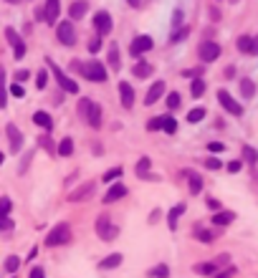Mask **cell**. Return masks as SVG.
Here are the masks:
<instances>
[{"mask_svg": "<svg viewBox=\"0 0 258 278\" xmlns=\"http://www.w3.org/2000/svg\"><path fill=\"white\" fill-rule=\"evenodd\" d=\"M76 66L81 69V76H84L86 81H91V83H104L106 79H109V74H106V66H104L99 58L81 61V63H76Z\"/></svg>", "mask_w": 258, "mask_h": 278, "instance_id": "6da1fadb", "label": "cell"}, {"mask_svg": "<svg viewBox=\"0 0 258 278\" xmlns=\"http://www.w3.org/2000/svg\"><path fill=\"white\" fill-rule=\"evenodd\" d=\"M69 240H71V225H69V223H58V225L46 235V245H48V248L66 245Z\"/></svg>", "mask_w": 258, "mask_h": 278, "instance_id": "7a4b0ae2", "label": "cell"}, {"mask_svg": "<svg viewBox=\"0 0 258 278\" xmlns=\"http://www.w3.org/2000/svg\"><path fill=\"white\" fill-rule=\"evenodd\" d=\"M94 228H96V235H99L101 240H106V243H109V240H114L117 235H119V225H114L109 215H99Z\"/></svg>", "mask_w": 258, "mask_h": 278, "instance_id": "3957f363", "label": "cell"}, {"mask_svg": "<svg viewBox=\"0 0 258 278\" xmlns=\"http://www.w3.org/2000/svg\"><path fill=\"white\" fill-rule=\"evenodd\" d=\"M56 38H58V43L61 46H76V31L71 26V20H61V23L56 26Z\"/></svg>", "mask_w": 258, "mask_h": 278, "instance_id": "277c9868", "label": "cell"}, {"mask_svg": "<svg viewBox=\"0 0 258 278\" xmlns=\"http://www.w3.org/2000/svg\"><path fill=\"white\" fill-rule=\"evenodd\" d=\"M48 66H51V71H53V76H56V81H58V86H61L63 91H66V94H79V83H76V81H71L66 74H63V71L56 66L53 61H48Z\"/></svg>", "mask_w": 258, "mask_h": 278, "instance_id": "5b68a950", "label": "cell"}, {"mask_svg": "<svg viewBox=\"0 0 258 278\" xmlns=\"http://www.w3.org/2000/svg\"><path fill=\"white\" fill-rule=\"evenodd\" d=\"M198 53H200L203 63H213V61H218V56H220V46L215 43V40H203Z\"/></svg>", "mask_w": 258, "mask_h": 278, "instance_id": "8992f818", "label": "cell"}, {"mask_svg": "<svg viewBox=\"0 0 258 278\" xmlns=\"http://www.w3.org/2000/svg\"><path fill=\"white\" fill-rule=\"evenodd\" d=\"M218 101H220V106H223V109H225L228 114H233V117H241V114H243V106H241L238 101H235L225 89H220V91H218Z\"/></svg>", "mask_w": 258, "mask_h": 278, "instance_id": "52a82bcc", "label": "cell"}, {"mask_svg": "<svg viewBox=\"0 0 258 278\" xmlns=\"http://www.w3.org/2000/svg\"><path fill=\"white\" fill-rule=\"evenodd\" d=\"M152 46H155V40L149 38V36H137V38L132 40V46H129V53H132L134 58H139L142 53L152 51Z\"/></svg>", "mask_w": 258, "mask_h": 278, "instance_id": "ba28073f", "label": "cell"}, {"mask_svg": "<svg viewBox=\"0 0 258 278\" xmlns=\"http://www.w3.org/2000/svg\"><path fill=\"white\" fill-rule=\"evenodd\" d=\"M58 15H61V0H46V5H43V18H46V23L56 26Z\"/></svg>", "mask_w": 258, "mask_h": 278, "instance_id": "9c48e42d", "label": "cell"}, {"mask_svg": "<svg viewBox=\"0 0 258 278\" xmlns=\"http://www.w3.org/2000/svg\"><path fill=\"white\" fill-rule=\"evenodd\" d=\"M112 15L106 13V10H99L96 15H94V28H96V33L99 36H106V33H112Z\"/></svg>", "mask_w": 258, "mask_h": 278, "instance_id": "30bf717a", "label": "cell"}, {"mask_svg": "<svg viewBox=\"0 0 258 278\" xmlns=\"http://www.w3.org/2000/svg\"><path fill=\"white\" fill-rule=\"evenodd\" d=\"M119 101L124 109H132L134 106V89L129 81H119Z\"/></svg>", "mask_w": 258, "mask_h": 278, "instance_id": "8fae6325", "label": "cell"}, {"mask_svg": "<svg viewBox=\"0 0 258 278\" xmlns=\"http://www.w3.org/2000/svg\"><path fill=\"white\" fill-rule=\"evenodd\" d=\"M86 124L89 126H94V129H99L101 126V119H104V109H101V104H94L91 101V106H89V112H86Z\"/></svg>", "mask_w": 258, "mask_h": 278, "instance_id": "7c38bea8", "label": "cell"}, {"mask_svg": "<svg viewBox=\"0 0 258 278\" xmlns=\"http://www.w3.org/2000/svg\"><path fill=\"white\" fill-rule=\"evenodd\" d=\"M94 190H96V182H84L81 187H76V190L71 192V195H69V200H71V202H79V200H89Z\"/></svg>", "mask_w": 258, "mask_h": 278, "instance_id": "4fadbf2b", "label": "cell"}, {"mask_svg": "<svg viewBox=\"0 0 258 278\" xmlns=\"http://www.w3.org/2000/svg\"><path fill=\"white\" fill-rule=\"evenodd\" d=\"M127 192H129V190H127V185H122V182H117V185H112L109 190H106V195H104L101 200H104L106 205H112V202H117V200H122V198L127 195Z\"/></svg>", "mask_w": 258, "mask_h": 278, "instance_id": "5bb4252c", "label": "cell"}, {"mask_svg": "<svg viewBox=\"0 0 258 278\" xmlns=\"http://www.w3.org/2000/svg\"><path fill=\"white\" fill-rule=\"evenodd\" d=\"M167 91V86H165V81H155L152 86H149V91H147V96H144V104L147 106H152L155 101H160L162 99V94Z\"/></svg>", "mask_w": 258, "mask_h": 278, "instance_id": "9a60e30c", "label": "cell"}, {"mask_svg": "<svg viewBox=\"0 0 258 278\" xmlns=\"http://www.w3.org/2000/svg\"><path fill=\"white\" fill-rule=\"evenodd\" d=\"M5 132H8V139H10V152H20V147H23V134H20V129L15 124H8Z\"/></svg>", "mask_w": 258, "mask_h": 278, "instance_id": "2e32d148", "label": "cell"}, {"mask_svg": "<svg viewBox=\"0 0 258 278\" xmlns=\"http://www.w3.org/2000/svg\"><path fill=\"white\" fill-rule=\"evenodd\" d=\"M185 177L190 182V195H200L203 192V177L198 172H192V169H185Z\"/></svg>", "mask_w": 258, "mask_h": 278, "instance_id": "e0dca14e", "label": "cell"}, {"mask_svg": "<svg viewBox=\"0 0 258 278\" xmlns=\"http://www.w3.org/2000/svg\"><path fill=\"white\" fill-rule=\"evenodd\" d=\"M122 261H124L122 253H112V255H106V258L99 261V271H112V268L122 266Z\"/></svg>", "mask_w": 258, "mask_h": 278, "instance_id": "ac0fdd59", "label": "cell"}, {"mask_svg": "<svg viewBox=\"0 0 258 278\" xmlns=\"http://www.w3.org/2000/svg\"><path fill=\"white\" fill-rule=\"evenodd\" d=\"M86 10H89V3H86V0H74V3L69 5L71 20H81V18L86 15Z\"/></svg>", "mask_w": 258, "mask_h": 278, "instance_id": "d6986e66", "label": "cell"}, {"mask_svg": "<svg viewBox=\"0 0 258 278\" xmlns=\"http://www.w3.org/2000/svg\"><path fill=\"white\" fill-rule=\"evenodd\" d=\"M33 124L41 126L43 132H51V129H53V119H51V114H46V112H36V114H33Z\"/></svg>", "mask_w": 258, "mask_h": 278, "instance_id": "ffe728a7", "label": "cell"}, {"mask_svg": "<svg viewBox=\"0 0 258 278\" xmlns=\"http://www.w3.org/2000/svg\"><path fill=\"white\" fill-rule=\"evenodd\" d=\"M235 220V212H230V210H218L213 215V223L218 225V228H225V225H230Z\"/></svg>", "mask_w": 258, "mask_h": 278, "instance_id": "44dd1931", "label": "cell"}, {"mask_svg": "<svg viewBox=\"0 0 258 278\" xmlns=\"http://www.w3.org/2000/svg\"><path fill=\"white\" fill-rule=\"evenodd\" d=\"M185 212V205L180 202V205H175L170 212H167V225H170V230H177V220H180V215Z\"/></svg>", "mask_w": 258, "mask_h": 278, "instance_id": "7402d4cb", "label": "cell"}, {"mask_svg": "<svg viewBox=\"0 0 258 278\" xmlns=\"http://www.w3.org/2000/svg\"><path fill=\"white\" fill-rule=\"evenodd\" d=\"M149 164H152V162H149V157H142V159L137 162V167H134V169H137V175H139V177H144V180H155V175L149 172Z\"/></svg>", "mask_w": 258, "mask_h": 278, "instance_id": "603a6c76", "label": "cell"}, {"mask_svg": "<svg viewBox=\"0 0 258 278\" xmlns=\"http://www.w3.org/2000/svg\"><path fill=\"white\" fill-rule=\"evenodd\" d=\"M56 152H58L61 157H71V155H74V139H71V137H63L61 144L56 147Z\"/></svg>", "mask_w": 258, "mask_h": 278, "instance_id": "cb8c5ba5", "label": "cell"}, {"mask_svg": "<svg viewBox=\"0 0 258 278\" xmlns=\"http://www.w3.org/2000/svg\"><path fill=\"white\" fill-rule=\"evenodd\" d=\"M152 71H155V69H152V63H147V61H139L137 66H134V71H132V74H134L137 79H147V76H152Z\"/></svg>", "mask_w": 258, "mask_h": 278, "instance_id": "d4e9b609", "label": "cell"}, {"mask_svg": "<svg viewBox=\"0 0 258 278\" xmlns=\"http://www.w3.org/2000/svg\"><path fill=\"white\" fill-rule=\"evenodd\" d=\"M109 69H112V71H119V69H122V61H119V46H117V43H112V46H109Z\"/></svg>", "mask_w": 258, "mask_h": 278, "instance_id": "484cf974", "label": "cell"}, {"mask_svg": "<svg viewBox=\"0 0 258 278\" xmlns=\"http://www.w3.org/2000/svg\"><path fill=\"white\" fill-rule=\"evenodd\" d=\"M235 46H238L241 53H248L251 56V51H253V36H241L238 40H235Z\"/></svg>", "mask_w": 258, "mask_h": 278, "instance_id": "4316f807", "label": "cell"}, {"mask_svg": "<svg viewBox=\"0 0 258 278\" xmlns=\"http://www.w3.org/2000/svg\"><path fill=\"white\" fill-rule=\"evenodd\" d=\"M192 271H195L198 276H215V273H218V266H215V263H195V268H192Z\"/></svg>", "mask_w": 258, "mask_h": 278, "instance_id": "83f0119b", "label": "cell"}, {"mask_svg": "<svg viewBox=\"0 0 258 278\" xmlns=\"http://www.w3.org/2000/svg\"><path fill=\"white\" fill-rule=\"evenodd\" d=\"M8 106V86H5V71L0 69V109Z\"/></svg>", "mask_w": 258, "mask_h": 278, "instance_id": "f1b7e54d", "label": "cell"}, {"mask_svg": "<svg viewBox=\"0 0 258 278\" xmlns=\"http://www.w3.org/2000/svg\"><path fill=\"white\" fill-rule=\"evenodd\" d=\"M147 276H149V278H170V266L160 263V266H155V268H149Z\"/></svg>", "mask_w": 258, "mask_h": 278, "instance_id": "f546056e", "label": "cell"}, {"mask_svg": "<svg viewBox=\"0 0 258 278\" xmlns=\"http://www.w3.org/2000/svg\"><path fill=\"white\" fill-rule=\"evenodd\" d=\"M190 94L195 96V99H200V96L205 94V81H203V79H192V83H190Z\"/></svg>", "mask_w": 258, "mask_h": 278, "instance_id": "4dcf8cb0", "label": "cell"}, {"mask_svg": "<svg viewBox=\"0 0 258 278\" xmlns=\"http://www.w3.org/2000/svg\"><path fill=\"white\" fill-rule=\"evenodd\" d=\"M162 132H165V134H175V132H177V121L172 119L170 114L162 117Z\"/></svg>", "mask_w": 258, "mask_h": 278, "instance_id": "1f68e13d", "label": "cell"}, {"mask_svg": "<svg viewBox=\"0 0 258 278\" xmlns=\"http://www.w3.org/2000/svg\"><path fill=\"white\" fill-rule=\"evenodd\" d=\"M241 94H243L246 99H253V94H256V83H253L251 79H241Z\"/></svg>", "mask_w": 258, "mask_h": 278, "instance_id": "d6a6232c", "label": "cell"}, {"mask_svg": "<svg viewBox=\"0 0 258 278\" xmlns=\"http://www.w3.org/2000/svg\"><path fill=\"white\" fill-rule=\"evenodd\" d=\"M165 104H167V109H170V112H175L177 106L182 104V99H180V94H177V91H170V94H167V99H165Z\"/></svg>", "mask_w": 258, "mask_h": 278, "instance_id": "836d02e7", "label": "cell"}, {"mask_svg": "<svg viewBox=\"0 0 258 278\" xmlns=\"http://www.w3.org/2000/svg\"><path fill=\"white\" fill-rule=\"evenodd\" d=\"M38 147H43V149H46V152H56V147H53V139H51V134H41L38 137Z\"/></svg>", "mask_w": 258, "mask_h": 278, "instance_id": "e575fe53", "label": "cell"}, {"mask_svg": "<svg viewBox=\"0 0 258 278\" xmlns=\"http://www.w3.org/2000/svg\"><path fill=\"white\" fill-rule=\"evenodd\" d=\"M243 159L248 162V164H258V152H256V149L253 147H243Z\"/></svg>", "mask_w": 258, "mask_h": 278, "instance_id": "d590c367", "label": "cell"}, {"mask_svg": "<svg viewBox=\"0 0 258 278\" xmlns=\"http://www.w3.org/2000/svg\"><path fill=\"white\" fill-rule=\"evenodd\" d=\"M18 268H20V255H8V258H5V271L15 273Z\"/></svg>", "mask_w": 258, "mask_h": 278, "instance_id": "8d00e7d4", "label": "cell"}, {"mask_svg": "<svg viewBox=\"0 0 258 278\" xmlns=\"http://www.w3.org/2000/svg\"><path fill=\"white\" fill-rule=\"evenodd\" d=\"M124 172H122V167H112L106 175H101V182H114V180H119Z\"/></svg>", "mask_w": 258, "mask_h": 278, "instance_id": "74e56055", "label": "cell"}, {"mask_svg": "<svg viewBox=\"0 0 258 278\" xmlns=\"http://www.w3.org/2000/svg\"><path fill=\"white\" fill-rule=\"evenodd\" d=\"M215 235H218L215 230H198V233H195V238H198L200 243H213V240H215Z\"/></svg>", "mask_w": 258, "mask_h": 278, "instance_id": "f35d334b", "label": "cell"}, {"mask_svg": "<svg viewBox=\"0 0 258 278\" xmlns=\"http://www.w3.org/2000/svg\"><path fill=\"white\" fill-rule=\"evenodd\" d=\"M205 114H208V112L198 106V109H192V112L187 114V121H190V124H198V121H203V119H205Z\"/></svg>", "mask_w": 258, "mask_h": 278, "instance_id": "ab89813d", "label": "cell"}, {"mask_svg": "<svg viewBox=\"0 0 258 278\" xmlns=\"http://www.w3.org/2000/svg\"><path fill=\"white\" fill-rule=\"evenodd\" d=\"M13 228H15V223L10 215H0V233H13Z\"/></svg>", "mask_w": 258, "mask_h": 278, "instance_id": "60d3db41", "label": "cell"}, {"mask_svg": "<svg viewBox=\"0 0 258 278\" xmlns=\"http://www.w3.org/2000/svg\"><path fill=\"white\" fill-rule=\"evenodd\" d=\"M5 38H8V43L15 48L18 43H23V40H20V36H18V31L15 28H5Z\"/></svg>", "mask_w": 258, "mask_h": 278, "instance_id": "b9f144b4", "label": "cell"}, {"mask_svg": "<svg viewBox=\"0 0 258 278\" xmlns=\"http://www.w3.org/2000/svg\"><path fill=\"white\" fill-rule=\"evenodd\" d=\"M10 210H13V202L8 198H0V215H10Z\"/></svg>", "mask_w": 258, "mask_h": 278, "instance_id": "7bdbcfd3", "label": "cell"}, {"mask_svg": "<svg viewBox=\"0 0 258 278\" xmlns=\"http://www.w3.org/2000/svg\"><path fill=\"white\" fill-rule=\"evenodd\" d=\"M89 106H91V99H86V96H84V99L79 101V106H76V109H79V114H81V119L86 117V112H89Z\"/></svg>", "mask_w": 258, "mask_h": 278, "instance_id": "ee69618b", "label": "cell"}, {"mask_svg": "<svg viewBox=\"0 0 258 278\" xmlns=\"http://www.w3.org/2000/svg\"><path fill=\"white\" fill-rule=\"evenodd\" d=\"M147 129H149V132H157V129H162V117L149 119V121H147Z\"/></svg>", "mask_w": 258, "mask_h": 278, "instance_id": "f6af8a7d", "label": "cell"}, {"mask_svg": "<svg viewBox=\"0 0 258 278\" xmlns=\"http://www.w3.org/2000/svg\"><path fill=\"white\" fill-rule=\"evenodd\" d=\"M46 83H48V74L41 71V74L36 76V86H38V89H46Z\"/></svg>", "mask_w": 258, "mask_h": 278, "instance_id": "bcb514c9", "label": "cell"}, {"mask_svg": "<svg viewBox=\"0 0 258 278\" xmlns=\"http://www.w3.org/2000/svg\"><path fill=\"white\" fill-rule=\"evenodd\" d=\"M233 276H235V268H233V266H228L225 271H218L213 278H233Z\"/></svg>", "mask_w": 258, "mask_h": 278, "instance_id": "7dc6e473", "label": "cell"}, {"mask_svg": "<svg viewBox=\"0 0 258 278\" xmlns=\"http://www.w3.org/2000/svg\"><path fill=\"white\" fill-rule=\"evenodd\" d=\"M205 167H208V169H220V167H223V162H220V159H215V157H208V159H205Z\"/></svg>", "mask_w": 258, "mask_h": 278, "instance_id": "c3c4849f", "label": "cell"}, {"mask_svg": "<svg viewBox=\"0 0 258 278\" xmlns=\"http://www.w3.org/2000/svg\"><path fill=\"white\" fill-rule=\"evenodd\" d=\"M10 94L18 96V99H23V96H26V89L20 86V83H13V86H10Z\"/></svg>", "mask_w": 258, "mask_h": 278, "instance_id": "681fc988", "label": "cell"}, {"mask_svg": "<svg viewBox=\"0 0 258 278\" xmlns=\"http://www.w3.org/2000/svg\"><path fill=\"white\" fill-rule=\"evenodd\" d=\"M208 152H225V144L223 142H210L208 144Z\"/></svg>", "mask_w": 258, "mask_h": 278, "instance_id": "f907efd6", "label": "cell"}, {"mask_svg": "<svg viewBox=\"0 0 258 278\" xmlns=\"http://www.w3.org/2000/svg\"><path fill=\"white\" fill-rule=\"evenodd\" d=\"M187 33H190L187 28H177L175 33H172V40H175V43H177V40H182V38H187Z\"/></svg>", "mask_w": 258, "mask_h": 278, "instance_id": "816d5d0a", "label": "cell"}, {"mask_svg": "<svg viewBox=\"0 0 258 278\" xmlns=\"http://www.w3.org/2000/svg\"><path fill=\"white\" fill-rule=\"evenodd\" d=\"M13 56H15L18 61H20V58H23V56H26V43H18V46L13 48Z\"/></svg>", "mask_w": 258, "mask_h": 278, "instance_id": "f5cc1de1", "label": "cell"}, {"mask_svg": "<svg viewBox=\"0 0 258 278\" xmlns=\"http://www.w3.org/2000/svg\"><path fill=\"white\" fill-rule=\"evenodd\" d=\"M200 74H203V69H187V71H182V76H187V79H200Z\"/></svg>", "mask_w": 258, "mask_h": 278, "instance_id": "db71d44e", "label": "cell"}, {"mask_svg": "<svg viewBox=\"0 0 258 278\" xmlns=\"http://www.w3.org/2000/svg\"><path fill=\"white\" fill-rule=\"evenodd\" d=\"M15 79H18L20 83H23V81H28V79H31V71H26V69H20V71L15 74Z\"/></svg>", "mask_w": 258, "mask_h": 278, "instance_id": "11a10c76", "label": "cell"}, {"mask_svg": "<svg viewBox=\"0 0 258 278\" xmlns=\"http://www.w3.org/2000/svg\"><path fill=\"white\" fill-rule=\"evenodd\" d=\"M241 167H243V164H241L238 159H233V162H228V172H241Z\"/></svg>", "mask_w": 258, "mask_h": 278, "instance_id": "9f6ffc18", "label": "cell"}, {"mask_svg": "<svg viewBox=\"0 0 258 278\" xmlns=\"http://www.w3.org/2000/svg\"><path fill=\"white\" fill-rule=\"evenodd\" d=\"M99 48H101V36H99V38H94L91 43H89V51H91V53H96Z\"/></svg>", "mask_w": 258, "mask_h": 278, "instance_id": "6f0895ef", "label": "cell"}, {"mask_svg": "<svg viewBox=\"0 0 258 278\" xmlns=\"http://www.w3.org/2000/svg\"><path fill=\"white\" fill-rule=\"evenodd\" d=\"M28 278H46V273H43V268H38V266H36V268L31 271V276H28Z\"/></svg>", "mask_w": 258, "mask_h": 278, "instance_id": "680465c9", "label": "cell"}, {"mask_svg": "<svg viewBox=\"0 0 258 278\" xmlns=\"http://www.w3.org/2000/svg\"><path fill=\"white\" fill-rule=\"evenodd\" d=\"M185 15H182V10H175V15H172V23L175 26H180V20H182Z\"/></svg>", "mask_w": 258, "mask_h": 278, "instance_id": "91938a15", "label": "cell"}, {"mask_svg": "<svg viewBox=\"0 0 258 278\" xmlns=\"http://www.w3.org/2000/svg\"><path fill=\"white\" fill-rule=\"evenodd\" d=\"M208 207H210V210H218V207H220V202L210 198V200H208Z\"/></svg>", "mask_w": 258, "mask_h": 278, "instance_id": "94428289", "label": "cell"}, {"mask_svg": "<svg viewBox=\"0 0 258 278\" xmlns=\"http://www.w3.org/2000/svg\"><path fill=\"white\" fill-rule=\"evenodd\" d=\"M251 56H258V36H253V51H251Z\"/></svg>", "mask_w": 258, "mask_h": 278, "instance_id": "6125c7cd", "label": "cell"}, {"mask_svg": "<svg viewBox=\"0 0 258 278\" xmlns=\"http://www.w3.org/2000/svg\"><path fill=\"white\" fill-rule=\"evenodd\" d=\"M36 20H43V23H46V18H43V8H36Z\"/></svg>", "mask_w": 258, "mask_h": 278, "instance_id": "be15d7a7", "label": "cell"}, {"mask_svg": "<svg viewBox=\"0 0 258 278\" xmlns=\"http://www.w3.org/2000/svg\"><path fill=\"white\" fill-rule=\"evenodd\" d=\"M127 3L132 5V8H139V5H142V0H127Z\"/></svg>", "mask_w": 258, "mask_h": 278, "instance_id": "e7e4bbea", "label": "cell"}, {"mask_svg": "<svg viewBox=\"0 0 258 278\" xmlns=\"http://www.w3.org/2000/svg\"><path fill=\"white\" fill-rule=\"evenodd\" d=\"M5 3H10V5H18V3H20V0H5Z\"/></svg>", "mask_w": 258, "mask_h": 278, "instance_id": "03108f58", "label": "cell"}, {"mask_svg": "<svg viewBox=\"0 0 258 278\" xmlns=\"http://www.w3.org/2000/svg\"><path fill=\"white\" fill-rule=\"evenodd\" d=\"M3 162H5V155H3V152H0V164H3Z\"/></svg>", "mask_w": 258, "mask_h": 278, "instance_id": "003e7915", "label": "cell"}]
</instances>
